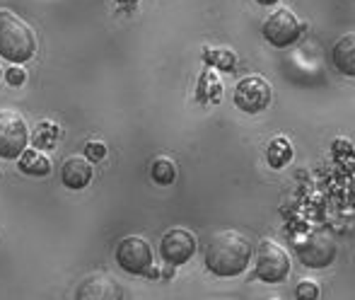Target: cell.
<instances>
[{
    "label": "cell",
    "mask_w": 355,
    "mask_h": 300,
    "mask_svg": "<svg viewBox=\"0 0 355 300\" xmlns=\"http://www.w3.org/2000/svg\"><path fill=\"white\" fill-rule=\"evenodd\" d=\"M254 247L247 235L237 230H220L206 247V269L220 278H232L247 272Z\"/></svg>",
    "instance_id": "obj_1"
},
{
    "label": "cell",
    "mask_w": 355,
    "mask_h": 300,
    "mask_svg": "<svg viewBox=\"0 0 355 300\" xmlns=\"http://www.w3.org/2000/svg\"><path fill=\"white\" fill-rule=\"evenodd\" d=\"M37 51L34 29L12 10H0V56L10 63H27Z\"/></svg>",
    "instance_id": "obj_2"
},
{
    "label": "cell",
    "mask_w": 355,
    "mask_h": 300,
    "mask_svg": "<svg viewBox=\"0 0 355 300\" xmlns=\"http://www.w3.org/2000/svg\"><path fill=\"white\" fill-rule=\"evenodd\" d=\"M254 274L266 283H281L290 274V257L288 252L273 240H261L254 254Z\"/></svg>",
    "instance_id": "obj_3"
},
{
    "label": "cell",
    "mask_w": 355,
    "mask_h": 300,
    "mask_svg": "<svg viewBox=\"0 0 355 300\" xmlns=\"http://www.w3.org/2000/svg\"><path fill=\"white\" fill-rule=\"evenodd\" d=\"M27 119L15 109H0V158L15 160L29 143Z\"/></svg>",
    "instance_id": "obj_4"
},
{
    "label": "cell",
    "mask_w": 355,
    "mask_h": 300,
    "mask_svg": "<svg viewBox=\"0 0 355 300\" xmlns=\"http://www.w3.org/2000/svg\"><path fill=\"white\" fill-rule=\"evenodd\" d=\"M261 32H263V39H266L271 47L285 49V47H293L300 39L302 24H300V19L295 17L288 8H278L276 12H271L263 19Z\"/></svg>",
    "instance_id": "obj_5"
},
{
    "label": "cell",
    "mask_w": 355,
    "mask_h": 300,
    "mask_svg": "<svg viewBox=\"0 0 355 300\" xmlns=\"http://www.w3.org/2000/svg\"><path fill=\"white\" fill-rule=\"evenodd\" d=\"M116 264L133 276H143L153 267V247L145 238L128 235L116 244Z\"/></svg>",
    "instance_id": "obj_6"
},
{
    "label": "cell",
    "mask_w": 355,
    "mask_h": 300,
    "mask_svg": "<svg viewBox=\"0 0 355 300\" xmlns=\"http://www.w3.org/2000/svg\"><path fill=\"white\" fill-rule=\"evenodd\" d=\"M234 104L247 114H259L271 104V85L261 75H249L234 88Z\"/></svg>",
    "instance_id": "obj_7"
},
{
    "label": "cell",
    "mask_w": 355,
    "mask_h": 300,
    "mask_svg": "<svg viewBox=\"0 0 355 300\" xmlns=\"http://www.w3.org/2000/svg\"><path fill=\"white\" fill-rule=\"evenodd\" d=\"M196 238L193 233L184 228H172L162 235V242H159V254L169 267H179V264H187L189 259L196 254Z\"/></svg>",
    "instance_id": "obj_8"
},
{
    "label": "cell",
    "mask_w": 355,
    "mask_h": 300,
    "mask_svg": "<svg viewBox=\"0 0 355 300\" xmlns=\"http://www.w3.org/2000/svg\"><path fill=\"white\" fill-rule=\"evenodd\" d=\"M295 249H297L300 262L307 269H327L336 259V244L329 235H312Z\"/></svg>",
    "instance_id": "obj_9"
},
{
    "label": "cell",
    "mask_w": 355,
    "mask_h": 300,
    "mask_svg": "<svg viewBox=\"0 0 355 300\" xmlns=\"http://www.w3.org/2000/svg\"><path fill=\"white\" fill-rule=\"evenodd\" d=\"M61 182L68 189H85L92 182V160L83 158V155H71L63 160L61 165Z\"/></svg>",
    "instance_id": "obj_10"
},
{
    "label": "cell",
    "mask_w": 355,
    "mask_h": 300,
    "mask_svg": "<svg viewBox=\"0 0 355 300\" xmlns=\"http://www.w3.org/2000/svg\"><path fill=\"white\" fill-rule=\"evenodd\" d=\"M78 298H121V291H119V283L109 274H92V276L83 278V283L78 288Z\"/></svg>",
    "instance_id": "obj_11"
},
{
    "label": "cell",
    "mask_w": 355,
    "mask_h": 300,
    "mask_svg": "<svg viewBox=\"0 0 355 300\" xmlns=\"http://www.w3.org/2000/svg\"><path fill=\"white\" fill-rule=\"evenodd\" d=\"M331 61L336 71L348 78H355V32L343 34L331 49Z\"/></svg>",
    "instance_id": "obj_12"
},
{
    "label": "cell",
    "mask_w": 355,
    "mask_h": 300,
    "mask_svg": "<svg viewBox=\"0 0 355 300\" xmlns=\"http://www.w3.org/2000/svg\"><path fill=\"white\" fill-rule=\"evenodd\" d=\"M19 169L24 174H34V177H46L51 174V160H49L46 153L34 148H24L22 155H19Z\"/></svg>",
    "instance_id": "obj_13"
},
{
    "label": "cell",
    "mask_w": 355,
    "mask_h": 300,
    "mask_svg": "<svg viewBox=\"0 0 355 300\" xmlns=\"http://www.w3.org/2000/svg\"><path fill=\"white\" fill-rule=\"evenodd\" d=\"M150 177H153L155 184L159 187H167L177 179V165H174L172 158L167 155H157V158L150 162Z\"/></svg>",
    "instance_id": "obj_14"
},
{
    "label": "cell",
    "mask_w": 355,
    "mask_h": 300,
    "mask_svg": "<svg viewBox=\"0 0 355 300\" xmlns=\"http://www.w3.org/2000/svg\"><path fill=\"white\" fill-rule=\"evenodd\" d=\"M290 158H293V146H290V141L285 136H276L271 138V143H268L266 148V160L271 167H283V165L290 162Z\"/></svg>",
    "instance_id": "obj_15"
},
{
    "label": "cell",
    "mask_w": 355,
    "mask_h": 300,
    "mask_svg": "<svg viewBox=\"0 0 355 300\" xmlns=\"http://www.w3.org/2000/svg\"><path fill=\"white\" fill-rule=\"evenodd\" d=\"M58 133H61V128L56 126L53 122H39V126L34 128L32 133V141L37 148H53L58 141Z\"/></svg>",
    "instance_id": "obj_16"
},
{
    "label": "cell",
    "mask_w": 355,
    "mask_h": 300,
    "mask_svg": "<svg viewBox=\"0 0 355 300\" xmlns=\"http://www.w3.org/2000/svg\"><path fill=\"white\" fill-rule=\"evenodd\" d=\"M206 61L213 66H220V71H232L234 56L230 49H206Z\"/></svg>",
    "instance_id": "obj_17"
},
{
    "label": "cell",
    "mask_w": 355,
    "mask_h": 300,
    "mask_svg": "<svg viewBox=\"0 0 355 300\" xmlns=\"http://www.w3.org/2000/svg\"><path fill=\"white\" fill-rule=\"evenodd\" d=\"M5 80H8V85L19 88V85H24V80H27V71H24L19 63H12V66L8 68V73H5Z\"/></svg>",
    "instance_id": "obj_18"
},
{
    "label": "cell",
    "mask_w": 355,
    "mask_h": 300,
    "mask_svg": "<svg viewBox=\"0 0 355 300\" xmlns=\"http://www.w3.org/2000/svg\"><path fill=\"white\" fill-rule=\"evenodd\" d=\"M295 296L297 298H319V286L314 281H309V278H304V281L297 283Z\"/></svg>",
    "instance_id": "obj_19"
},
{
    "label": "cell",
    "mask_w": 355,
    "mask_h": 300,
    "mask_svg": "<svg viewBox=\"0 0 355 300\" xmlns=\"http://www.w3.org/2000/svg\"><path fill=\"white\" fill-rule=\"evenodd\" d=\"M85 155H87L89 160H104V155H107V146H104L102 141H89L87 146H85Z\"/></svg>",
    "instance_id": "obj_20"
},
{
    "label": "cell",
    "mask_w": 355,
    "mask_h": 300,
    "mask_svg": "<svg viewBox=\"0 0 355 300\" xmlns=\"http://www.w3.org/2000/svg\"><path fill=\"white\" fill-rule=\"evenodd\" d=\"M119 3H121V5H123V8H133V5H136V3H138V0H119Z\"/></svg>",
    "instance_id": "obj_21"
},
{
    "label": "cell",
    "mask_w": 355,
    "mask_h": 300,
    "mask_svg": "<svg viewBox=\"0 0 355 300\" xmlns=\"http://www.w3.org/2000/svg\"><path fill=\"white\" fill-rule=\"evenodd\" d=\"M257 3H259V5H276L278 0H257Z\"/></svg>",
    "instance_id": "obj_22"
},
{
    "label": "cell",
    "mask_w": 355,
    "mask_h": 300,
    "mask_svg": "<svg viewBox=\"0 0 355 300\" xmlns=\"http://www.w3.org/2000/svg\"><path fill=\"white\" fill-rule=\"evenodd\" d=\"M0 80H3V68H0Z\"/></svg>",
    "instance_id": "obj_23"
}]
</instances>
